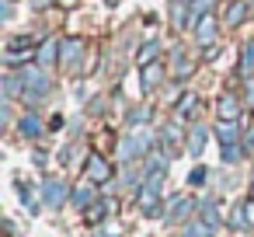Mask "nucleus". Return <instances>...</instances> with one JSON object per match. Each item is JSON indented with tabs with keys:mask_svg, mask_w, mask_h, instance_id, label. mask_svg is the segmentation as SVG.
Listing matches in <instances>:
<instances>
[{
	"mask_svg": "<svg viewBox=\"0 0 254 237\" xmlns=\"http://www.w3.org/2000/svg\"><path fill=\"white\" fill-rule=\"evenodd\" d=\"M112 174H115V171H112V160H108V157H101V154H87V160H84V178H87V181L105 185Z\"/></svg>",
	"mask_w": 254,
	"mask_h": 237,
	"instance_id": "7ed1b4c3",
	"label": "nucleus"
},
{
	"mask_svg": "<svg viewBox=\"0 0 254 237\" xmlns=\"http://www.w3.org/2000/svg\"><path fill=\"white\" fill-rule=\"evenodd\" d=\"M251 199H254V185H251Z\"/></svg>",
	"mask_w": 254,
	"mask_h": 237,
	"instance_id": "f704fd0d",
	"label": "nucleus"
},
{
	"mask_svg": "<svg viewBox=\"0 0 254 237\" xmlns=\"http://www.w3.org/2000/svg\"><path fill=\"white\" fill-rule=\"evenodd\" d=\"M35 53H39V39L35 35H14L11 42H7V63L14 67V63H32L35 60Z\"/></svg>",
	"mask_w": 254,
	"mask_h": 237,
	"instance_id": "f03ea898",
	"label": "nucleus"
},
{
	"mask_svg": "<svg viewBox=\"0 0 254 237\" xmlns=\"http://www.w3.org/2000/svg\"><path fill=\"white\" fill-rule=\"evenodd\" d=\"M198 220H202V223H209V227L216 230V227L223 223V213H219V206H216L212 199H202V202H198Z\"/></svg>",
	"mask_w": 254,
	"mask_h": 237,
	"instance_id": "4468645a",
	"label": "nucleus"
},
{
	"mask_svg": "<svg viewBox=\"0 0 254 237\" xmlns=\"http://www.w3.org/2000/svg\"><path fill=\"white\" fill-rule=\"evenodd\" d=\"M32 4H35V7H49V4H53V0H32Z\"/></svg>",
	"mask_w": 254,
	"mask_h": 237,
	"instance_id": "473e14b6",
	"label": "nucleus"
},
{
	"mask_svg": "<svg viewBox=\"0 0 254 237\" xmlns=\"http://www.w3.org/2000/svg\"><path fill=\"white\" fill-rule=\"evenodd\" d=\"M181 237H212V227H209V223H202V220H198V223H188V227H185V234H181Z\"/></svg>",
	"mask_w": 254,
	"mask_h": 237,
	"instance_id": "393cba45",
	"label": "nucleus"
},
{
	"mask_svg": "<svg viewBox=\"0 0 254 237\" xmlns=\"http://www.w3.org/2000/svg\"><path fill=\"white\" fill-rule=\"evenodd\" d=\"M18 133H21L25 140H35V136L42 133V122H39V115H35V112H25V115L18 119Z\"/></svg>",
	"mask_w": 254,
	"mask_h": 237,
	"instance_id": "2eb2a0df",
	"label": "nucleus"
},
{
	"mask_svg": "<svg viewBox=\"0 0 254 237\" xmlns=\"http://www.w3.org/2000/svg\"><path fill=\"white\" fill-rule=\"evenodd\" d=\"M18 192H21V206H25L28 213H39V202H42V199H35V188L25 185V181H18Z\"/></svg>",
	"mask_w": 254,
	"mask_h": 237,
	"instance_id": "4be33fe9",
	"label": "nucleus"
},
{
	"mask_svg": "<svg viewBox=\"0 0 254 237\" xmlns=\"http://www.w3.org/2000/svg\"><path fill=\"white\" fill-rule=\"evenodd\" d=\"M150 154V136H143V133H129L126 140H122V147H119V157L122 160H136V157H146Z\"/></svg>",
	"mask_w": 254,
	"mask_h": 237,
	"instance_id": "39448f33",
	"label": "nucleus"
},
{
	"mask_svg": "<svg viewBox=\"0 0 254 237\" xmlns=\"http://www.w3.org/2000/svg\"><path fill=\"white\" fill-rule=\"evenodd\" d=\"M205 140H209V129H205V126H195V129L188 133V143H185V150H188L191 157H198V154L205 150Z\"/></svg>",
	"mask_w": 254,
	"mask_h": 237,
	"instance_id": "dca6fc26",
	"label": "nucleus"
},
{
	"mask_svg": "<svg viewBox=\"0 0 254 237\" xmlns=\"http://www.w3.org/2000/svg\"><path fill=\"white\" fill-rule=\"evenodd\" d=\"M247 14H251V4H247V0H233V4L226 7V18H223V21H226V28H240Z\"/></svg>",
	"mask_w": 254,
	"mask_h": 237,
	"instance_id": "ddd939ff",
	"label": "nucleus"
},
{
	"mask_svg": "<svg viewBox=\"0 0 254 237\" xmlns=\"http://www.w3.org/2000/svg\"><path fill=\"white\" fill-rule=\"evenodd\" d=\"M146 119H150V108H136V112H132V115H129V126H132V129H136V126H143V122H146Z\"/></svg>",
	"mask_w": 254,
	"mask_h": 237,
	"instance_id": "bb28decb",
	"label": "nucleus"
},
{
	"mask_svg": "<svg viewBox=\"0 0 254 237\" xmlns=\"http://www.w3.org/2000/svg\"><path fill=\"white\" fill-rule=\"evenodd\" d=\"M49 129H53V133L63 129V115H53V119H49Z\"/></svg>",
	"mask_w": 254,
	"mask_h": 237,
	"instance_id": "7c9ffc66",
	"label": "nucleus"
},
{
	"mask_svg": "<svg viewBox=\"0 0 254 237\" xmlns=\"http://www.w3.org/2000/svg\"><path fill=\"white\" fill-rule=\"evenodd\" d=\"M188 74H191V60H188V53H174V77L185 80Z\"/></svg>",
	"mask_w": 254,
	"mask_h": 237,
	"instance_id": "b1692460",
	"label": "nucleus"
},
{
	"mask_svg": "<svg viewBox=\"0 0 254 237\" xmlns=\"http://www.w3.org/2000/svg\"><path fill=\"white\" fill-rule=\"evenodd\" d=\"M244 101L254 108V77H244Z\"/></svg>",
	"mask_w": 254,
	"mask_h": 237,
	"instance_id": "cd10ccee",
	"label": "nucleus"
},
{
	"mask_svg": "<svg viewBox=\"0 0 254 237\" xmlns=\"http://www.w3.org/2000/svg\"><path fill=\"white\" fill-rule=\"evenodd\" d=\"M244 154H254V126L244 133Z\"/></svg>",
	"mask_w": 254,
	"mask_h": 237,
	"instance_id": "c85d7f7f",
	"label": "nucleus"
},
{
	"mask_svg": "<svg viewBox=\"0 0 254 237\" xmlns=\"http://www.w3.org/2000/svg\"><path fill=\"white\" fill-rule=\"evenodd\" d=\"M53 4H60V7H73L77 0H53Z\"/></svg>",
	"mask_w": 254,
	"mask_h": 237,
	"instance_id": "2f4dec72",
	"label": "nucleus"
},
{
	"mask_svg": "<svg viewBox=\"0 0 254 237\" xmlns=\"http://www.w3.org/2000/svg\"><path fill=\"white\" fill-rule=\"evenodd\" d=\"M42 202H46L49 209H60L63 202H70L66 181H63V178H46V181H42Z\"/></svg>",
	"mask_w": 254,
	"mask_h": 237,
	"instance_id": "20e7f679",
	"label": "nucleus"
},
{
	"mask_svg": "<svg viewBox=\"0 0 254 237\" xmlns=\"http://www.w3.org/2000/svg\"><path fill=\"white\" fill-rule=\"evenodd\" d=\"M205 178H209V171H205L202 164H195V167L188 171V185H191V188H202V185H205Z\"/></svg>",
	"mask_w": 254,
	"mask_h": 237,
	"instance_id": "a878e982",
	"label": "nucleus"
},
{
	"mask_svg": "<svg viewBox=\"0 0 254 237\" xmlns=\"http://www.w3.org/2000/svg\"><path fill=\"white\" fill-rule=\"evenodd\" d=\"M18 77H21V84H25V101L28 105H39L46 94H49V87H53V80H49V74L42 70V67H25V70H18Z\"/></svg>",
	"mask_w": 254,
	"mask_h": 237,
	"instance_id": "f257e3e1",
	"label": "nucleus"
},
{
	"mask_svg": "<svg viewBox=\"0 0 254 237\" xmlns=\"http://www.w3.org/2000/svg\"><path fill=\"white\" fill-rule=\"evenodd\" d=\"M112 209H115V202H112V199H98L91 209H84V220H87V223H98V220H101L105 213H112Z\"/></svg>",
	"mask_w": 254,
	"mask_h": 237,
	"instance_id": "412c9836",
	"label": "nucleus"
},
{
	"mask_svg": "<svg viewBox=\"0 0 254 237\" xmlns=\"http://www.w3.org/2000/svg\"><path fill=\"white\" fill-rule=\"evenodd\" d=\"M195 209H198V199L178 195V199H171V202H167V213H164V220H167V223H185V220H188Z\"/></svg>",
	"mask_w": 254,
	"mask_h": 237,
	"instance_id": "423d86ee",
	"label": "nucleus"
},
{
	"mask_svg": "<svg viewBox=\"0 0 254 237\" xmlns=\"http://www.w3.org/2000/svg\"><path fill=\"white\" fill-rule=\"evenodd\" d=\"M60 49H63V42H56L53 35L42 39V42H39V53H35V67H42V70L56 67V63H60Z\"/></svg>",
	"mask_w": 254,
	"mask_h": 237,
	"instance_id": "9d476101",
	"label": "nucleus"
},
{
	"mask_svg": "<svg viewBox=\"0 0 254 237\" xmlns=\"http://www.w3.org/2000/svg\"><path fill=\"white\" fill-rule=\"evenodd\" d=\"M195 46H202V49H209V46H216V32H219V18L216 14H205L195 28Z\"/></svg>",
	"mask_w": 254,
	"mask_h": 237,
	"instance_id": "1a4fd4ad",
	"label": "nucleus"
},
{
	"mask_svg": "<svg viewBox=\"0 0 254 237\" xmlns=\"http://www.w3.org/2000/svg\"><path fill=\"white\" fill-rule=\"evenodd\" d=\"M70 202H73L80 213H84V209H91V206L98 202V185H94V181H87V178H84V181H77V185L70 188Z\"/></svg>",
	"mask_w": 254,
	"mask_h": 237,
	"instance_id": "6e6552de",
	"label": "nucleus"
},
{
	"mask_svg": "<svg viewBox=\"0 0 254 237\" xmlns=\"http://www.w3.org/2000/svg\"><path fill=\"white\" fill-rule=\"evenodd\" d=\"M191 112H198V98H195V94H185V98L178 101V112H174V119H181V122H185Z\"/></svg>",
	"mask_w": 254,
	"mask_h": 237,
	"instance_id": "5701e85b",
	"label": "nucleus"
},
{
	"mask_svg": "<svg viewBox=\"0 0 254 237\" xmlns=\"http://www.w3.org/2000/svg\"><path fill=\"white\" fill-rule=\"evenodd\" d=\"M157 60H160V42H157V39L143 42V49L136 53V67H150V63H157Z\"/></svg>",
	"mask_w": 254,
	"mask_h": 237,
	"instance_id": "f3484780",
	"label": "nucleus"
},
{
	"mask_svg": "<svg viewBox=\"0 0 254 237\" xmlns=\"http://www.w3.org/2000/svg\"><path fill=\"white\" fill-rule=\"evenodd\" d=\"M80 56H84V39H63V49H60V63H63L66 70H73Z\"/></svg>",
	"mask_w": 254,
	"mask_h": 237,
	"instance_id": "9b49d317",
	"label": "nucleus"
},
{
	"mask_svg": "<svg viewBox=\"0 0 254 237\" xmlns=\"http://www.w3.org/2000/svg\"><path fill=\"white\" fill-rule=\"evenodd\" d=\"M11 4H14V0H4V4H0V18H4V21L11 18Z\"/></svg>",
	"mask_w": 254,
	"mask_h": 237,
	"instance_id": "c756f323",
	"label": "nucleus"
},
{
	"mask_svg": "<svg viewBox=\"0 0 254 237\" xmlns=\"http://www.w3.org/2000/svg\"><path fill=\"white\" fill-rule=\"evenodd\" d=\"M216 119L219 122H240V98L233 91H223L216 98Z\"/></svg>",
	"mask_w": 254,
	"mask_h": 237,
	"instance_id": "0eeeda50",
	"label": "nucleus"
},
{
	"mask_svg": "<svg viewBox=\"0 0 254 237\" xmlns=\"http://www.w3.org/2000/svg\"><path fill=\"white\" fill-rule=\"evenodd\" d=\"M251 213H247V202H237L233 213H230V230H251Z\"/></svg>",
	"mask_w": 254,
	"mask_h": 237,
	"instance_id": "6ab92c4d",
	"label": "nucleus"
},
{
	"mask_svg": "<svg viewBox=\"0 0 254 237\" xmlns=\"http://www.w3.org/2000/svg\"><path fill=\"white\" fill-rule=\"evenodd\" d=\"M0 87H4V101H14L18 94H25V84H21L18 74H4V84Z\"/></svg>",
	"mask_w": 254,
	"mask_h": 237,
	"instance_id": "aec40b11",
	"label": "nucleus"
},
{
	"mask_svg": "<svg viewBox=\"0 0 254 237\" xmlns=\"http://www.w3.org/2000/svg\"><path fill=\"white\" fill-rule=\"evenodd\" d=\"M174 4H191V0H174Z\"/></svg>",
	"mask_w": 254,
	"mask_h": 237,
	"instance_id": "72a5a7b5",
	"label": "nucleus"
},
{
	"mask_svg": "<svg viewBox=\"0 0 254 237\" xmlns=\"http://www.w3.org/2000/svg\"><path fill=\"white\" fill-rule=\"evenodd\" d=\"M164 63L157 60V63H150V67H139V87L143 91H153V87H160V80H164Z\"/></svg>",
	"mask_w": 254,
	"mask_h": 237,
	"instance_id": "f8f14e48",
	"label": "nucleus"
},
{
	"mask_svg": "<svg viewBox=\"0 0 254 237\" xmlns=\"http://www.w3.org/2000/svg\"><path fill=\"white\" fill-rule=\"evenodd\" d=\"M216 136H219V147H226V143H244V140H240V122H219V126H216Z\"/></svg>",
	"mask_w": 254,
	"mask_h": 237,
	"instance_id": "a211bd4d",
	"label": "nucleus"
}]
</instances>
